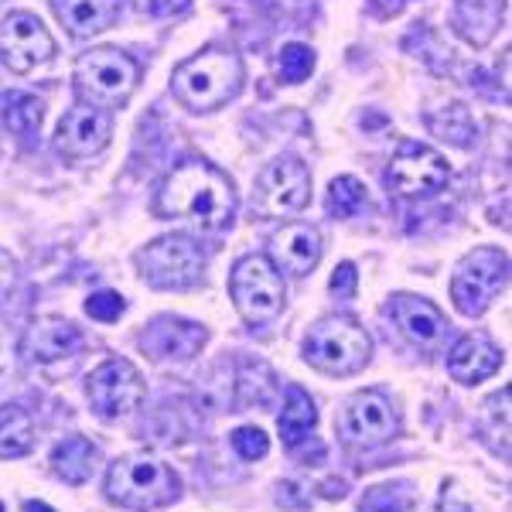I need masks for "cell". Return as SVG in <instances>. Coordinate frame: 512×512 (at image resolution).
I'll return each mask as SVG.
<instances>
[{"label": "cell", "mask_w": 512, "mask_h": 512, "mask_svg": "<svg viewBox=\"0 0 512 512\" xmlns=\"http://www.w3.org/2000/svg\"><path fill=\"white\" fill-rule=\"evenodd\" d=\"M86 393L96 414L123 417V414H130V410H137L140 400H144V379H140L134 362L106 359L103 366L89 373Z\"/></svg>", "instance_id": "cell-10"}, {"label": "cell", "mask_w": 512, "mask_h": 512, "mask_svg": "<svg viewBox=\"0 0 512 512\" xmlns=\"http://www.w3.org/2000/svg\"><path fill=\"white\" fill-rule=\"evenodd\" d=\"M506 18V0H458L454 4V31L475 48H485L499 35Z\"/></svg>", "instance_id": "cell-20"}, {"label": "cell", "mask_w": 512, "mask_h": 512, "mask_svg": "<svg viewBox=\"0 0 512 512\" xmlns=\"http://www.w3.org/2000/svg\"><path fill=\"white\" fill-rule=\"evenodd\" d=\"M311 198V175L297 158H280L256 181V209L263 216H291L301 212Z\"/></svg>", "instance_id": "cell-12"}, {"label": "cell", "mask_w": 512, "mask_h": 512, "mask_svg": "<svg viewBox=\"0 0 512 512\" xmlns=\"http://www.w3.org/2000/svg\"><path fill=\"white\" fill-rule=\"evenodd\" d=\"M318 424V410H315V400L301 390V386H291L287 390V403H284V414H280L277 427H280V437H284L287 448H297Z\"/></svg>", "instance_id": "cell-22"}, {"label": "cell", "mask_w": 512, "mask_h": 512, "mask_svg": "<svg viewBox=\"0 0 512 512\" xmlns=\"http://www.w3.org/2000/svg\"><path fill=\"white\" fill-rule=\"evenodd\" d=\"M82 332L65 318H38L24 335V355L35 362H59L82 349Z\"/></svg>", "instance_id": "cell-18"}, {"label": "cell", "mask_w": 512, "mask_h": 512, "mask_svg": "<svg viewBox=\"0 0 512 512\" xmlns=\"http://www.w3.org/2000/svg\"><path fill=\"white\" fill-rule=\"evenodd\" d=\"M52 468L62 482L82 485L96 468V444L86 441V437H65L52 454Z\"/></svg>", "instance_id": "cell-23"}, {"label": "cell", "mask_w": 512, "mask_h": 512, "mask_svg": "<svg viewBox=\"0 0 512 512\" xmlns=\"http://www.w3.org/2000/svg\"><path fill=\"white\" fill-rule=\"evenodd\" d=\"M0 117L18 137H35L41 127V99L31 93H4L0 96Z\"/></svg>", "instance_id": "cell-25"}, {"label": "cell", "mask_w": 512, "mask_h": 512, "mask_svg": "<svg viewBox=\"0 0 512 512\" xmlns=\"http://www.w3.org/2000/svg\"><path fill=\"white\" fill-rule=\"evenodd\" d=\"M509 284V256L492 246L461 256L451 277V301L461 315L475 318L489 308V301Z\"/></svg>", "instance_id": "cell-6"}, {"label": "cell", "mask_w": 512, "mask_h": 512, "mask_svg": "<svg viewBox=\"0 0 512 512\" xmlns=\"http://www.w3.org/2000/svg\"><path fill=\"white\" fill-rule=\"evenodd\" d=\"M52 7L76 38H93L120 18V0H52Z\"/></svg>", "instance_id": "cell-21"}, {"label": "cell", "mask_w": 512, "mask_h": 512, "mask_svg": "<svg viewBox=\"0 0 512 512\" xmlns=\"http://www.w3.org/2000/svg\"><path fill=\"white\" fill-rule=\"evenodd\" d=\"M140 69L120 48H93L76 62V89L93 106H117L137 89Z\"/></svg>", "instance_id": "cell-7"}, {"label": "cell", "mask_w": 512, "mask_h": 512, "mask_svg": "<svg viewBox=\"0 0 512 512\" xmlns=\"http://www.w3.org/2000/svg\"><path fill=\"white\" fill-rule=\"evenodd\" d=\"M113 120L99 106H72L59 123V134H55V147L65 158H93L110 144Z\"/></svg>", "instance_id": "cell-14"}, {"label": "cell", "mask_w": 512, "mask_h": 512, "mask_svg": "<svg viewBox=\"0 0 512 512\" xmlns=\"http://www.w3.org/2000/svg\"><path fill=\"white\" fill-rule=\"evenodd\" d=\"M24 512H55V509L45 506V502H24Z\"/></svg>", "instance_id": "cell-36"}, {"label": "cell", "mask_w": 512, "mask_h": 512, "mask_svg": "<svg viewBox=\"0 0 512 512\" xmlns=\"http://www.w3.org/2000/svg\"><path fill=\"white\" fill-rule=\"evenodd\" d=\"M431 130L441 137H448L451 144L458 147H468L475 137V127H472V117H468L465 106H448L441 117H431Z\"/></svg>", "instance_id": "cell-29"}, {"label": "cell", "mask_w": 512, "mask_h": 512, "mask_svg": "<svg viewBox=\"0 0 512 512\" xmlns=\"http://www.w3.org/2000/svg\"><path fill=\"white\" fill-rule=\"evenodd\" d=\"M35 444V420L18 403L0 407V458H24Z\"/></svg>", "instance_id": "cell-24"}, {"label": "cell", "mask_w": 512, "mask_h": 512, "mask_svg": "<svg viewBox=\"0 0 512 512\" xmlns=\"http://www.w3.org/2000/svg\"><path fill=\"white\" fill-rule=\"evenodd\" d=\"M140 14H151V18H175L192 7V0H134Z\"/></svg>", "instance_id": "cell-32"}, {"label": "cell", "mask_w": 512, "mask_h": 512, "mask_svg": "<svg viewBox=\"0 0 512 512\" xmlns=\"http://www.w3.org/2000/svg\"><path fill=\"white\" fill-rule=\"evenodd\" d=\"M414 509V489L407 482L376 485L362 495V512H410Z\"/></svg>", "instance_id": "cell-26"}, {"label": "cell", "mask_w": 512, "mask_h": 512, "mask_svg": "<svg viewBox=\"0 0 512 512\" xmlns=\"http://www.w3.org/2000/svg\"><path fill=\"white\" fill-rule=\"evenodd\" d=\"M233 448H236L239 458L256 461V458H267L270 441H267V434H263L260 427H239V431L233 434Z\"/></svg>", "instance_id": "cell-31"}, {"label": "cell", "mask_w": 512, "mask_h": 512, "mask_svg": "<svg viewBox=\"0 0 512 512\" xmlns=\"http://www.w3.org/2000/svg\"><path fill=\"white\" fill-rule=\"evenodd\" d=\"M233 181L222 175L219 168L205 161H185L164 178L161 192H158V216H175L188 219L195 226L216 229L233 222Z\"/></svg>", "instance_id": "cell-1"}, {"label": "cell", "mask_w": 512, "mask_h": 512, "mask_svg": "<svg viewBox=\"0 0 512 512\" xmlns=\"http://www.w3.org/2000/svg\"><path fill=\"white\" fill-rule=\"evenodd\" d=\"M52 55H55V41L35 14L14 11L0 21V59H4L11 72L24 76V72L38 69Z\"/></svg>", "instance_id": "cell-11"}, {"label": "cell", "mask_w": 512, "mask_h": 512, "mask_svg": "<svg viewBox=\"0 0 512 512\" xmlns=\"http://www.w3.org/2000/svg\"><path fill=\"white\" fill-rule=\"evenodd\" d=\"M328 287H332L335 297H352L355 287H359V274H355L352 263H338L335 274H332V284H328Z\"/></svg>", "instance_id": "cell-33"}, {"label": "cell", "mask_w": 512, "mask_h": 512, "mask_svg": "<svg viewBox=\"0 0 512 512\" xmlns=\"http://www.w3.org/2000/svg\"><path fill=\"white\" fill-rule=\"evenodd\" d=\"M11 284H14V260L11 256H4V260H0V297H4V291Z\"/></svg>", "instance_id": "cell-34"}, {"label": "cell", "mask_w": 512, "mask_h": 512, "mask_svg": "<svg viewBox=\"0 0 512 512\" xmlns=\"http://www.w3.org/2000/svg\"><path fill=\"white\" fill-rule=\"evenodd\" d=\"M106 495L123 509H161L181 495V478L154 454H123L110 465Z\"/></svg>", "instance_id": "cell-2"}, {"label": "cell", "mask_w": 512, "mask_h": 512, "mask_svg": "<svg viewBox=\"0 0 512 512\" xmlns=\"http://www.w3.org/2000/svg\"><path fill=\"white\" fill-rule=\"evenodd\" d=\"M338 434L349 444H383L390 441L396 431V417L393 407L383 393L366 390V393H352L349 400L338 410Z\"/></svg>", "instance_id": "cell-13"}, {"label": "cell", "mask_w": 512, "mask_h": 512, "mask_svg": "<svg viewBox=\"0 0 512 512\" xmlns=\"http://www.w3.org/2000/svg\"><path fill=\"white\" fill-rule=\"evenodd\" d=\"M390 315L396 321V328H400L410 342L424 345V349H434V345L444 338V332H448V321H444V315L427 301V297L396 294L390 301Z\"/></svg>", "instance_id": "cell-17"}, {"label": "cell", "mask_w": 512, "mask_h": 512, "mask_svg": "<svg viewBox=\"0 0 512 512\" xmlns=\"http://www.w3.org/2000/svg\"><path fill=\"white\" fill-rule=\"evenodd\" d=\"M127 311V301L117 291H96L86 301V315L93 321H117Z\"/></svg>", "instance_id": "cell-30"}, {"label": "cell", "mask_w": 512, "mask_h": 512, "mask_svg": "<svg viewBox=\"0 0 512 512\" xmlns=\"http://www.w3.org/2000/svg\"><path fill=\"white\" fill-rule=\"evenodd\" d=\"M229 294H233L236 311L250 325L270 321L284 308V280H280L277 267L260 253H250L233 267L229 277Z\"/></svg>", "instance_id": "cell-8"}, {"label": "cell", "mask_w": 512, "mask_h": 512, "mask_svg": "<svg viewBox=\"0 0 512 512\" xmlns=\"http://www.w3.org/2000/svg\"><path fill=\"white\" fill-rule=\"evenodd\" d=\"M205 338H209V332L195 321L164 315L147 325V332L140 335V349L154 355V359H195L202 352Z\"/></svg>", "instance_id": "cell-15"}, {"label": "cell", "mask_w": 512, "mask_h": 512, "mask_svg": "<svg viewBox=\"0 0 512 512\" xmlns=\"http://www.w3.org/2000/svg\"><path fill=\"white\" fill-rule=\"evenodd\" d=\"M239 86H243V62L222 48H209L181 62L171 76V89L188 110H219L239 93Z\"/></svg>", "instance_id": "cell-3"}, {"label": "cell", "mask_w": 512, "mask_h": 512, "mask_svg": "<svg viewBox=\"0 0 512 512\" xmlns=\"http://www.w3.org/2000/svg\"><path fill=\"white\" fill-rule=\"evenodd\" d=\"M451 168L444 161L441 151L424 144H403L393 154L390 171H386V185L403 198H420V195H434L448 185Z\"/></svg>", "instance_id": "cell-9"}, {"label": "cell", "mask_w": 512, "mask_h": 512, "mask_svg": "<svg viewBox=\"0 0 512 512\" xmlns=\"http://www.w3.org/2000/svg\"><path fill=\"white\" fill-rule=\"evenodd\" d=\"M362 205H366V188H362L359 178L345 175L332 181V188H328V212H332V216L349 219Z\"/></svg>", "instance_id": "cell-27"}, {"label": "cell", "mask_w": 512, "mask_h": 512, "mask_svg": "<svg viewBox=\"0 0 512 512\" xmlns=\"http://www.w3.org/2000/svg\"><path fill=\"white\" fill-rule=\"evenodd\" d=\"M304 359L328 376H352L373 359V338L352 318H325L311 328L304 342Z\"/></svg>", "instance_id": "cell-4"}, {"label": "cell", "mask_w": 512, "mask_h": 512, "mask_svg": "<svg viewBox=\"0 0 512 512\" xmlns=\"http://www.w3.org/2000/svg\"><path fill=\"white\" fill-rule=\"evenodd\" d=\"M311 72H315V52H311L308 45L291 41V45L280 48V55H277V76L280 79L297 86V82H304Z\"/></svg>", "instance_id": "cell-28"}, {"label": "cell", "mask_w": 512, "mask_h": 512, "mask_svg": "<svg viewBox=\"0 0 512 512\" xmlns=\"http://www.w3.org/2000/svg\"><path fill=\"white\" fill-rule=\"evenodd\" d=\"M0 512H4V506H0Z\"/></svg>", "instance_id": "cell-39"}, {"label": "cell", "mask_w": 512, "mask_h": 512, "mask_svg": "<svg viewBox=\"0 0 512 512\" xmlns=\"http://www.w3.org/2000/svg\"><path fill=\"white\" fill-rule=\"evenodd\" d=\"M140 277L158 291H188L202 280L205 253L192 236H161L137 253Z\"/></svg>", "instance_id": "cell-5"}, {"label": "cell", "mask_w": 512, "mask_h": 512, "mask_svg": "<svg viewBox=\"0 0 512 512\" xmlns=\"http://www.w3.org/2000/svg\"><path fill=\"white\" fill-rule=\"evenodd\" d=\"M403 4H407V0H390V11H400Z\"/></svg>", "instance_id": "cell-37"}, {"label": "cell", "mask_w": 512, "mask_h": 512, "mask_svg": "<svg viewBox=\"0 0 512 512\" xmlns=\"http://www.w3.org/2000/svg\"><path fill=\"white\" fill-rule=\"evenodd\" d=\"M499 366L502 352L485 335H465L448 355V373L465 386L489 379L492 373H499Z\"/></svg>", "instance_id": "cell-19"}, {"label": "cell", "mask_w": 512, "mask_h": 512, "mask_svg": "<svg viewBox=\"0 0 512 512\" xmlns=\"http://www.w3.org/2000/svg\"><path fill=\"white\" fill-rule=\"evenodd\" d=\"M441 512H472V509H468L461 499H454V492L444 489V495H441Z\"/></svg>", "instance_id": "cell-35"}, {"label": "cell", "mask_w": 512, "mask_h": 512, "mask_svg": "<svg viewBox=\"0 0 512 512\" xmlns=\"http://www.w3.org/2000/svg\"><path fill=\"white\" fill-rule=\"evenodd\" d=\"M263 4H277V0H263Z\"/></svg>", "instance_id": "cell-38"}, {"label": "cell", "mask_w": 512, "mask_h": 512, "mask_svg": "<svg viewBox=\"0 0 512 512\" xmlns=\"http://www.w3.org/2000/svg\"><path fill=\"white\" fill-rule=\"evenodd\" d=\"M270 253H274V263L284 274L308 277L321 263V233L315 226H304V222H287L270 239Z\"/></svg>", "instance_id": "cell-16"}]
</instances>
